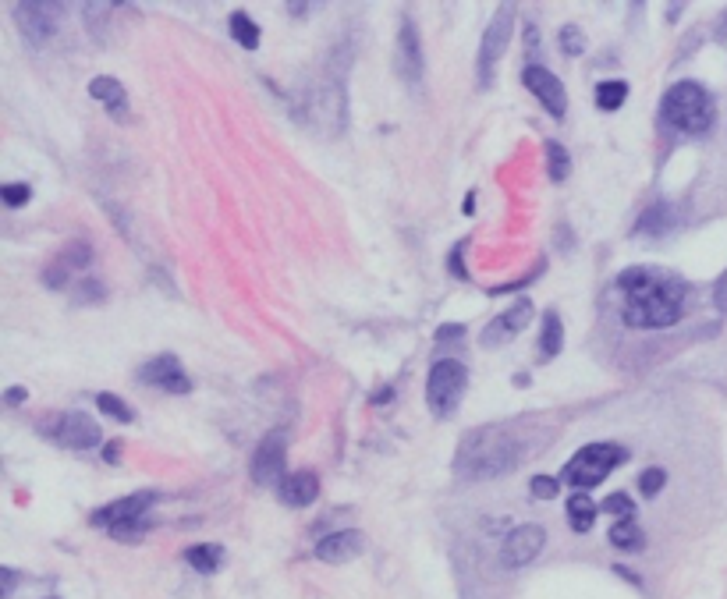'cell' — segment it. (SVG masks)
<instances>
[{
    "label": "cell",
    "instance_id": "cell-2",
    "mask_svg": "<svg viewBox=\"0 0 727 599\" xmlns=\"http://www.w3.org/2000/svg\"><path fill=\"white\" fill-rule=\"evenodd\" d=\"M522 440H515L504 429H472L454 454V472L462 479H497V475L518 468Z\"/></svg>",
    "mask_w": 727,
    "mask_h": 599
},
{
    "label": "cell",
    "instance_id": "cell-30",
    "mask_svg": "<svg viewBox=\"0 0 727 599\" xmlns=\"http://www.w3.org/2000/svg\"><path fill=\"white\" fill-rule=\"evenodd\" d=\"M561 50L568 57H579L582 50H586V36H582V29H575V25H564V29H561Z\"/></svg>",
    "mask_w": 727,
    "mask_h": 599
},
{
    "label": "cell",
    "instance_id": "cell-23",
    "mask_svg": "<svg viewBox=\"0 0 727 599\" xmlns=\"http://www.w3.org/2000/svg\"><path fill=\"white\" fill-rule=\"evenodd\" d=\"M231 36H235L245 50H256L259 47V25L252 22V18L245 15V11H235V15H231Z\"/></svg>",
    "mask_w": 727,
    "mask_h": 599
},
{
    "label": "cell",
    "instance_id": "cell-1",
    "mask_svg": "<svg viewBox=\"0 0 727 599\" xmlns=\"http://www.w3.org/2000/svg\"><path fill=\"white\" fill-rule=\"evenodd\" d=\"M621 319L635 330H660L678 323L688 302V288L681 277L667 270L632 266L618 277Z\"/></svg>",
    "mask_w": 727,
    "mask_h": 599
},
{
    "label": "cell",
    "instance_id": "cell-39",
    "mask_svg": "<svg viewBox=\"0 0 727 599\" xmlns=\"http://www.w3.org/2000/svg\"><path fill=\"white\" fill-rule=\"evenodd\" d=\"M717 305L727 312V273H724V277H720V281H717Z\"/></svg>",
    "mask_w": 727,
    "mask_h": 599
},
{
    "label": "cell",
    "instance_id": "cell-4",
    "mask_svg": "<svg viewBox=\"0 0 727 599\" xmlns=\"http://www.w3.org/2000/svg\"><path fill=\"white\" fill-rule=\"evenodd\" d=\"M465 387H469V369L454 358H440L433 362L430 380H426V405L437 419H451L458 412L465 397Z\"/></svg>",
    "mask_w": 727,
    "mask_h": 599
},
{
    "label": "cell",
    "instance_id": "cell-13",
    "mask_svg": "<svg viewBox=\"0 0 727 599\" xmlns=\"http://www.w3.org/2000/svg\"><path fill=\"white\" fill-rule=\"evenodd\" d=\"M139 376L146 383H153V387L167 390V394H188V390H192V380H188L185 366H181V362L174 355L149 358L146 366L139 369Z\"/></svg>",
    "mask_w": 727,
    "mask_h": 599
},
{
    "label": "cell",
    "instance_id": "cell-38",
    "mask_svg": "<svg viewBox=\"0 0 727 599\" xmlns=\"http://www.w3.org/2000/svg\"><path fill=\"white\" fill-rule=\"evenodd\" d=\"M29 397V390L25 387H8L4 390V405H18V401H25Z\"/></svg>",
    "mask_w": 727,
    "mask_h": 599
},
{
    "label": "cell",
    "instance_id": "cell-18",
    "mask_svg": "<svg viewBox=\"0 0 727 599\" xmlns=\"http://www.w3.org/2000/svg\"><path fill=\"white\" fill-rule=\"evenodd\" d=\"M284 504L291 507H309L316 497H320V479L313 472H291L281 486H277Z\"/></svg>",
    "mask_w": 727,
    "mask_h": 599
},
{
    "label": "cell",
    "instance_id": "cell-40",
    "mask_svg": "<svg viewBox=\"0 0 727 599\" xmlns=\"http://www.w3.org/2000/svg\"><path fill=\"white\" fill-rule=\"evenodd\" d=\"M103 458H107L110 465H118V458H121V444H110L107 451H103Z\"/></svg>",
    "mask_w": 727,
    "mask_h": 599
},
{
    "label": "cell",
    "instance_id": "cell-19",
    "mask_svg": "<svg viewBox=\"0 0 727 599\" xmlns=\"http://www.w3.org/2000/svg\"><path fill=\"white\" fill-rule=\"evenodd\" d=\"M185 561L199 571V575H213V571L224 564V546L217 543H199V546H188Z\"/></svg>",
    "mask_w": 727,
    "mask_h": 599
},
{
    "label": "cell",
    "instance_id": "cell-42",
    "mask_svg": "<svg viewBox=\"0 0 727 599\" xmlns=\"http://www.w3.org/2000/svg\"><path fill=\"white\" fill-rule=\"evenodd\" d=\"M50 599H54V596H50Z\"/></svg>",
    "mask_w": 727,
    "mask_h": 599
},
{
    "label": "cell",
    "instance_id": "cell-11",
    "mask_svg": "<svg viewBox=\"0 0 727 599\" xmlns=\"http://www.w3.org/2000/svg\"><path fill=\"white\" fill-rule=\"evenodd\" d=\"M522 82L529 86V93L536 96L550 114L564 117V110H568V96H564L561 78H557L554 71H547L543 64H529V68L522 71Z\"/></svg>",
    "mask_w": 727,
    "mask_h": 599
},
{
    "label": "cell",
    "instance_id": "cell-29",
    "mask_svg": "<svg viewBox=\"0 0 727 599\" xmlns=\"http://www.w3.org/2000/svg\"><path fill=\"white\" fill-rule=\"evenodd\" d=\"M664 483H667V472L664 468H646V472L639 475V490H642V497H657L660 490H664Z\"/></svg>",
    "mask_w": 727,
    "mask_h": 599
},
{
    "label": "cell",
    "instance_id": "cell-15",
    "mask_svg": "<svg viewBox=\"0 0 727 599\" xmlns=\"http://www.w3.org/2000/svg\"><path fill=\"white\" fill-rule=\"evenodd\" d=\"M529 319H532V302H529V298H518V302L511 305L508 312H501V316L493 319L490 327L483 330V341L486 344H504V341H511V337H518L525 327H529Z\"/></svg>",
    "mask_w": 727,
    "mask_h": 599
},
{
    "label": "cell",
    "instance_id": "cell-7",
    "mask_svg": "<svg viewBox=\"0 0 727 599\" xmlns=\"http://www.w3.org/2000/svg\"><path fill=\"white\" fill-rule=\"evenodd\" d=\"M43 436L57 440L68 451H89V447L100 444V426L89 419L86 412H68V415H50L40 422Z\"/></svg>",
    "mask_w": 727,
    "mask_h": 599
},
{
    "label": "cell",
    "instance_id": "cell-32",
    "mask_svg": "<svg viewBox=\"0 0 727 599\" xmlns=\"http://www.w3.org/2000/svg\"><path fill=\"white\" fill-rule=\"evenodd\" d=\"M68 270L71 266L64 263V259H54V263L47 266V273H43V284H47V288H64V284H68Z\"/></svg>",
    "mask_w": 727,
    "mask_h": 599
},
{
    "label": "cell",
    "instance_id": "cell-25",
    "mask_svg": "<svg viewBox=\"0 0 727 599\" xmlns=\"http://www.w3.org/2000/svg\"><path fill=\"white\" fill-rule=\"evenodd\" d=\"M628 100V86L625 82H600L596 86V107L600 110H618Z\"/></svg>",
    "mask_w": 727,
    "mask_h": 599
},
{
    "label": "cell",
    "instance_id": "cell-35",
    "mask_svg": "<svg viewBox=\"0 0 727 599\" xmlns=\"http://www.w3.org/2000/svg\"><path fill=\"white\" fill-rule=\"evenodd\" d=\"M532 497L554 500L557 497V483L550 479V475H536V479H532Z\"/></svg>",
    "mask_w": 727,
    "mask_h": 599
},
{
    "label": "cell",
    "instance_id": "cell-21",
    "mask_svg": "<svg viewBox=\"0 0 727 599\" xmlns=\"http://www.w3.org/2000/svg\"><path fill=\"white\" fill-rule=\"evenodd\" d=\"M610 546H618V550H628V553H639L646 546V536L635 525V518H625V522H618L610 529Z\"/></svg>",
    "mask_w": 727,
    "mask_h": 599
},
{
    "label": "cell",
    "instance_id": "cell-17",
    "mask_svg": "<svg viewBox=\"0 0 727 599\" xmlns=\"http://www.w3.org/2000/svg\"><path fill=\"white\" fill-rule=\"evenodd\" d=\"M89 96L100 100L110 117H118V121H125L128 117V93H125V86H121L118 78H110V75L93 78V82H89Z\"/></svg>",
    "mask_w": 727,
    "mask_h": 599
},
{
    "label": "cell",
    "instance_id": "cell-28",
    "mask_svg": "<svg viewBox=\"0 0 727 599\" xmlns=\"http://www.w3.org/2000/svg\"><path fill=\"white\" fill-rule=\"evenodd\" d=\"M600 511H607V514H618L621 522H625V518H635V500L628 497V493H610V497L600 504Z\"/></svg>",
    "mask_w": 727,
    "mask_h": 599
},
{
    "label": "cell",
    "instance_id": "cell-6",
    "mask_svg": "<svg viewBox=\"0 0 727 599\" xmlns=\"http://www.w3.org/2000/svg\"><path fill=\"white\" fill-rule=\"evenodd\" d=\"M511 29H515V8H511V4H501V8H497V15H493V22L486 25L483 43H479V57H476L479 86H490V82H493V68H497L501 54L508 50Z\"/></svg>",
    "mask_w": 727,
    "mask_h": 599
},
{
    "label": "cell",
    "instance_id": "cell-3",
    "mask_svg": "<svg viewBox=\"0 0 727 599\" xmlns=\"http://www.w3.org/2000/svg\"><path fill=\"white\" fill-rule=\"evenodd\" d=\"M713 117H717L713 96L699 82H678L667 89L660 103V121L681 135H703L713 125Z\"/></svg>",
    "mask_w": 727,
    "mask_h": 599
},
{
    "label": "cell",
    "instance_id": "cell-14",
    "mask_svg": "<svg viewBox=\"0 0 727 599\" xmlns=\"http://www.w3.org/2000/svg\"><path fill=\"white\" fill-rule=\"evenodd\" d=\"M362 550H366V536H362L359 529L334 532V536H323L320 543H316V557H320L323 564H348V561H355Z\"/></svg>",
    "mask_w": 727,
    "mask_h": 599
},
{
    "label": "cell",
    "instance_id": "cell-36",
    "mask_svg": "<svg viewBox=\"0 0 727 599\" xmlns=\"http://www.w3.org/2000/svg\"><path fill=\"white\" fill-rule=\"evenodd\" d=\"M79 302H103V284H96V281H86V284H79Z\"/></svg>",
    "mask_w": 727,
    "mask_h": 599
},
{
    "label": "cell",
    "instance_id": "cell-34",
    "mask_svg": "<svg viewBox=\"0 0 727 599\" xmlns=\"http://www.w3.org/2000/svg\"><path fill=\"white\" fill-rule=\"evenodd\" d=\"M4 203L8 206H25L32 199V188L29 185H4Z\"/></svg>",
    "mask_w": 727,
    "mask_h": 599
},
{
    "label": "cell",
    "instance_id": "cell-26",
    "mask_svg": "<svg viewBox=\"0 0 727 599\" xmlns=\"http://www.w3.org/2000/svg\"><path fill=\"white\" fill-rule=\"evenodd\" d=\"M547 171L554 181H564L571 171V160H568V149L561 142H547Z\"/></svg>",
    "mask_w": 727,
    "mask_h": 599
},
{
    "label": "cell",
    "instance_id": "cell-37",
    "mask_svg": "<svg viewBox=\"0 0 727 599\" xmlns=\"http://www.w3.org/2000/svg\"><path fill=\"white\" fill-rule=\"evenodd\" d=\"M0 578H4V599L15 592V585H18V571L15 568H0Z\"/></svg>",
    "mask_w": 727,
    "mask_h": 599
},
{
    "label": "cell",
    "instance_id": "cell-9",
    "mask_svg": "<svg viewBox=\"0 0 727 599\" xmlns=\"http://www.w3.org/2000/svg\"><path fill=\"white\" fill-rule=\"evenodd\" d=\"M547 546V532L540 525H518V529L508 532L501 546V564L504 568H525L540 557V550Z\"/></svg>",
    "mask_w": 727,
    "mask_h": 599
},
{
    "label": "cell",
    "instance_id": "cell-24",
    "mask_svg": "<svg viewBox=\"0 0 727 599\" xmlns=\"http://www.w3.org/2000/svg\"><path fill=\"white\" fill-rule=\"evenodd\" d=\"M674 224V213H671V206L667 203H657V206H649L646 210V217L639 220V234H664L667 227Z\"/></svg>",
    "mask_w": 727,
    "mask_h": 599
},
{
    "label": "cell",
    "instance_id": "cell-8",
    "mask_svg": "<svg viewBox=\"0 0 727 599\" xmlns=\"http://www.w3.org/2000/svg\"><path fill=\"white\" fill-rule=\"evenodd\" d=\"M284 458H288L284 429H270L263 444L256 447V454H252V479L259 486H281L288 479L284 475Z\"/></svg>",
    "mask_w": 727,
    "mask_h": 599
},
{
    "label": "cell",
    "instance_id": "cell-20",
    "mask_svg": "<svg viewBox=\"0 0 727 599\" xmlns=\"http://www.w3.org/2000/svg\"><path fill=\"white\" fill-rule=\"evenodd\" d=\"M596 511L600 507L593 504V500L586 497V493H571L568 497V522L575 532H589L596 525Z\"/></svg>",
    "mask_w": 727,
    "mask_h": 599
},
{
    "label": "cell",
    "instance_id": "cell-5",
    "mask_svg": "<svg viewBox=\"0 0 727 599\" xmlns=\"http://www.w3.org/2000/svg\"><path fill=\"white\" fill-rule=\"evenodd\" d=\"M625 458H628L625 447L618 444H586L564 465V479H568V486L589 490V486H600Z\"/></svg>",
    "mask_w": 727,
    "mask_h": 599
},
{
    "label": "cell",
    "instance_id": "cell-31",
    "mask_svg": "<svg viewBox=\"0 0 727 599\" xmlns=\"http://www.w3.org/2000/svg\"><path fill=\"white\" fill-rule=\"evenodd\" d=\"M61 259L68 266H89V259H93V249H89V242H71L68 249L61 252Z\"/></svg>",
    "mask_w": 727,
    "mask_h": 599
},
{
    "label": "cell",
    "instance_id": "cell-10",
    "mask_svg": "<svg viewBox=\"0 0 727 599\" xmlns=\"http://www.w3.org/2000/svg\"><path fill=\"white\" fill-rule=\"evenodd\" d=\"M15 22L25 39L32 43H47L54 29L61 25V4H18Z\"/></svg>",
    "mask_w": 727,
    "mask_h": 599
},
{
    "label": "cell",
    "instance_id": "cell-22",
    "mask_svg": "<svg viewBox=\"0 0 727 599\" xmlns=\"http://www.w3.org/2000/svg\"><path fill=\"white\" fill-rule=\"evenodd\" d=\"M564 344V327H561V316L557 312H547L543 316V334H540V355L543 358H554Z\"/></svg>",
    "mask_w": 727,
    "mask_h": 599
},
{
    "label": "cell",
    "instance_id": "cell-12",
    "mask_svg": "<svg viewBox=\"0 0 727 599\" xmlns=\"http://www.w3.org/2000/svg\"><path fill=\"white\" fill-rule=\"evenodd\" d=\"M157 500V493H132V497H121L114 500V504L100 507V511L93 514V525L96 529H118V525H128V522H139V518H146L149 504Z\"/></svg>",
    "mask_w": 727,
    "mask_h": 599
},
{
    "label": "cell",
    "instance_id": "cell-16",
    "mask_svg": "<svg viewBox=\"0 0 727 599\" xmlns=\"http://www.w3.org/2000/svg\"><path fill=\"white\" fill-rule=\"evenodd\" d=\"M398 68H401V75H405L408 86H419V78H423V50H419V36H415L412 18H405V22H401Z\"/></svg>",
    "mask_w": 727,
    "mask_h": 599
},
{
    "label": "cell",
    "instance_id": "cell-41",
    "mask_svg": "<svg viewBox=\"0 0 727 599\" xmlns=\"http://www.w3.org/2000/svg\"><path fill=\"white\" fill-rule=\"evenodd\" d=\"M465 334V327H440V341H444V337H462Z\"/></svg>",
    "mask_w": 727,
    "mask_h": 599
},
{
    "label": "cell",
    "instance_id": "cell-33",
    "mask_svg": "<svg viewBox=\"0 0 727 599\" xmlns=\"http://www.w3.org/2000/svg\"><path fill=\"white\" fill-rule=\"evenodd\" d=\"M146 529H149V522H128V525H118V529H110V536L114 539H125V543H135V539H142L146 536Z\"/></svg>",
    "mask_w": 727,
    "mask_h": 599
},
{
    "label": "cell",
    "instance_id": "cell-27",
    "mask_svg": "<svg viewBox=\"0 0 727 599\" xmlns=\"http://www.w3.org/2000/svg\"><path fill=\"white\" fill-rule=\"evenodd\" d=\"M96 405H100L103 415H110V419H118V422H132L135 419V412L125 405V401H121L118 394H100V397H96Z\"/></svg>",
    "mask_w": 727,
    "mask_h": 599
}]
</instances>
